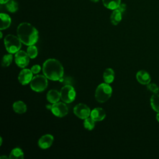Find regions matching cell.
Here are the masks:
<instances>
[{"mask_svg":"<svg viewBox=\"0 0 159 159\" xmlns=\"http://www.w3.org/2000/svg\"><path fill=\"white\" fill-rule=\"evenodd\" d=\"M91 1H93V2H98L99 0H91Z\"/></svg>","mask_w":159,"mask_h":159,"instance_id":"836d02e7","label":"cell"},{"mask_svg":"<svg viewBox=\"0 0 159 159\" xmlns=\"http://www.w3.org/2000/svg\"><path fill=\"white\" fill-rule=\"evenodd\" d=\"M43 75L52 81H63V67L61 63L54 58L47 60L43 64Z\"/></svg>","mask_w":159,"mask_h":159,"instance_id":"7a4b0ae2","label":"cell"},{"mask_svg":"<svg viewBox=\"0 0 159 159\" xmlns=\"http://www.w3.org/2000/svg\"><path fill=\"white\" fill-rule=\"evenodd\" d=\"M47 99L50 103L57 102L61 99L60 93L56 89H51L47 94Z\"/></svg>","mask_w":159,"mask_h":159,"instance_id":"5bb4252c","label":"cell"},{"mask_svg":"<svg viewBox=\"0 0 159 159\" xmlns=\"http://www.w3.org/2000/svg\"><path fill=\"white\" fill-rule=\"evenodd\" d=\"M0 141H1V142H0V145H2V137H0Z\"/></svg>","mask_w":159,"mask_h":159,"instance_id":"d6a6232c","label":"cell"},{"mask_svg":"<svg viewBox=\"0 0 159 159\" xmlns=\"http://www.w3.org/2000/svg\"><path fill=\"white\" fill-rule=\"evenodd\" d=\"M51 111L55 116L62 117L68 114V109L65 103L61 102H57L52 104Z\"/></svg>","mask_w":159,"mask_h":159,"instance_id":"ba28073f","label":"cell"},{"mask_svg":"<svg viewBox=\"0 0 159 159\" xmlns=\"http://www.w3.org/2000/svg\"><path fill=\"white\" fill-rule=\"evenodd\" d=\"M27 53L28 54L29 58H34L37 56L38 50L37 48L35 45H29L27 50Z\"/></svg>","mask_w":159,"mask_h":159,"instance_id":"cb8c5ba5","label":"cell"},{"mask_svg":"<svg viewBox=\"0 0 159 159\" xmlns=\"http://www.w3.org/2000/svg\"><path fill=\"white\" fill-rule=\"evenodd\" d=\"M9 158L11 159H22L24 158V153L20 148H15L11 152Z\"/></svg>","mask_w":159,"mask_h":159,"instance_id":"44dd1931","label":"cell"},{"mask_svg":"<svg viewBox=\"0 0 159 159\" xmlns=\"http://www.w3.org/2000/svg\"><path fill=\"white\" fill-rule=\"evenodd\" d=\"M114 79V71L112 68H107L103 73V80L106 83H111Z\"/></svg>","mask_w":159,"mask_h":159,"instance_id":"e0dca14e","label":"cell"},{"mask_svg":"<svg viewBox=\"0 0 159 159\" xmlns=\"http://www.w3.org/2000/svg\"><path fill=\"white\" fill-rule=\"evenodd\" d=\"M21 41L18 37L12 34L6 35L4 43L7 51L10 53H15L20 50L21 48Z\"/></svg>","mask_w":159,"mask_h":159,"instance_id":"277c9868","label":"cell"},{"mask_svg":"<svg viewBox=\"0 0 159 159\" xmlns=\"http://www.w3.org/2000/svg\"><path fill=\"white\" fill-rule=\"evenodd\" d=\"M12 107H13V110L16 113H18V114H23L25 112L27 111V106L25 104L21 101H18L15 102L13 104Z\"/></svg>","mask_w":159,"mask_h":159,"instance_id":"2e32d148","label":"cell"},{"mask_svg":"<svg viewBox=\"0 0 159 159\" xmlns=\"http://www.w3.org/2000/svg\"><path fill=\"white\" fill-rule=\"evenodd\" d=\"M117 9H118L119 11H120L122 13V12H124L125 11V9H126V5H125V4H121V3H120V4L119 6V7H117Z\"/></svg>","mask_w":159,"mask_h":159,"instance_id":"83f0119b","label":"cell"},{"mask_svg":"<svg viewBox=\"0 0 159 159\" xmlns=\"http://www.w3.org/2000/svg\"><path fill=\"white\" fill-rule=\"evenodd\" d=\"M6 9L11 12H15L18 9V4L14 0H9L6 3Z\"/></svg>","mask_w":159,"mask_h":159,"instance_id":"7402d4cb","label":"cell"},{"mask_svg":"<svg viewBox=\"0 0 159 159\" xmlns=\"http://www.w3.org/2000/svg\"><path fill=\"white\" fill-rule=\"evenodd\" d=\"M30 70H31L32 72L33 73V74H37L38 73L40 72V71L41 70V67L39 65H35L32 66Z\"/></svg>","mask_w":159,"mask_h":159,"instance_id":"4316f807","label":"cell"},{"mask_svg":"<svg viewBox=\"0 0 159 159\" xmlns=\"http://www.w3.org/2000/svg\"><path fill=\"white\" fill-rule=\"evenodd\" d=\"M61 99L66 103H70L73 102L76 97V91L74 88L70 85L64 86L60 90Z\"/></svg>","mask_w":159,"mask_h":159,"instance_id":"8992f818","label":"cell"},{"mask_svg":"<svg viewBox=\"0 0 159 159\" xmlns=\"http://www.w3.org/2000/svg\"><path fill=\"white\" fill-rule=\"evenodd\" d=\"M53 142V137L50 134H45L39 139L38 141V145L42 149H46L52 145Z\"/></svg>","mask_w":159,"mask_h":159,"instance_id":"8fae6325","label":"cell"},{"mask_svg":"<svg viewBox=\"0 0 159 159\" xmlns=\"http://www.w3.org/2000/svg\"><path fill=\"white\" fill-rule=\"evenodd\" d=\"M73 112L79 118L85 119L90 116L91 110L87 105L83 103H80L75 106Z\"/></svg>","mask_w":159,"mask_h":159,"instance_id":"52a82bcc","label":"cell"},{"mask_svg":"<svg viewBox=\"0 0 159 159\" xmlns=\"http://www.w3.org/2000/svg\"><path fill=\"white\" fill-rule=\"evenodd\" d=\"M9 0H0V3L1 4H6Z\"/></svg>","mask_w":159,"mask_h":159,"instance_id":"f1b7e54d","label":"cell"},{"mask_svg":"<svg viewBox=\"0 0 159 159\" xmlns=\"http://www.w3.org/2000/svg\"><path fill=\"white\" fill-rule=\"evenodd\" d=\"M156 119L158 122H159V112H157V116H156Z\"/></svg>","mask_w":159,"mask_h":159,"instance_id":"4dcf8cb0","label":"cell"},{"mask_svg":"<svg viewBox=\"0 0 159 159\" xmlns=\"http://www.w3.org/2000/svg\"><path fill=\"white\" fill-rule=\"evenodd\" d=\"M17 34L20 41L28 46L34 45L39 39L38 30L27 22H22L18 25Z\"/></svg>","mask_w":159,"mask_h":159,"instance_id":"6da1fadb","label":"cell"},{"mask_svg":"<svg viewBox=\"0 0 159 159\" xmlns=\"http://www.w3.org/2000/svg\"><path fill=\"white\" fill-rule=\"evenodd\" d=\"M147 89L149 90V91H152V92H153V93H158V92H159V87L156 84H155V83H148V84H147Z\"/></svg>","mask_w":159,"mask_h":159,"instance_id":"484cf974","label":"cell"},{"mask_svg":"<svg viewBox=\"0 0 159 159\" xmlns=\"http://www.w3.org/2000/svg\"><path fill=\"white\" fill-rule=\"evenodd\" d=\"M0 34H1V38H2V34L1 32H0Z\"/></svg>","mask_w":159,"mask_h":159,"instance_id":"e575fe53","label":"cell"},{"mask_svg":"<svg viewBox=\"0 0 159 159\" xmlns=\"http://www.w3.org/2000/svg\"><path fill=\"white\" fill-rule=\"evenodd\" d=\"M136 78L142 84H148L151 81V77L149 73L145 70L139 71L136 74Z\"/></svg>","mask_w":159,"mask_h":159,"instance_id":"4fadbf2b","label":"cell"},{"mask_svg":"<svg viewBox=\"0 0 159 159\" xmlns=\"http://www.w3.org/2000/svg\"><path fill=\"white\" fill-rule=\"evenodd\" d=\"M0 18H1L0 29L2 30L8 28L11 24V19L10 16L7 14L1 13Z\"/></svg>","mask_w":159,"mask_h":159,"instance_id":"9a60e30c","label":"cell"},{"mask_svg":"<svg viewBox=\"0 0 159 159\" xmlns=\"http://www.w3.org/2000/svg\"><path fill=\"white\" fill-rule=\"evenodd\" d=\"M112 91V88L108 83H101L96 89L95 98L99 102H104L110 98Z\"/></svg>","mask_w":159,"mask_h":159,"instance_id":"3957f363","label":"cell"},{"mask_svg":"<svg viewBox=\"0 0 159 159\" xmlns=\"http://www.w3.org/2000/svg\"><path fill=\"white\" fill-rule=\"evenodd\" d=\"M48 86L47 78L45 75H38L33 77L30 81L31 89L36 92L44 91Z\"/></svg>","mask_w":159,"mask_h":159,"instance_id":"5b68a950","label":"cell"},{"mask_svg":"<svg viewBox=\"0 0 159 159\" xmlns=\"http://www.w3.org/2000/svg\"><path fill=\"white\" fill-rule=\"evenodd\" d=\"M33 78V73L31 70L25 68L20 71L18 76V80L22 85H25L29 83Z\"/></svg>","mask_w":159,"mask_h":159,"instance_id":"30bf717a","label":"cell"},{"mask_svg":"<svg viewBox=\"0 0 159 159\" xmlns=\"http://www.w3.org/2000/svg\"><path fill=\"white\" fill-rule=\"evenodd\" d=\"M46 107L47 108V109H52V105L51 104H47L46 105Z\"/></svg>","mask_w":159,"mask_h":159,"instance_id":"f546056e","label":"cell"},{"mask_svg":"<svg viewBox=\"0 0 159 159\" xmlns=\"http://www.w3.org/2000/svg\"><path fill=\"white\" fill-rule=\"evenodd\" d=\"M15 61L17 65L20 68H25L29 65V57L27 52L19 50L15 55Z\"/></svg>","mask_w":159,"mask_h":159,"instance_id":"9c48e42d","label":"cell"},{"mask_svg":"<svg viewBox=\"0 0 159 159\" xmlns=\"http://www.w3.org/2000/svg\"><path fill=\"white\" fill-rule=\"evenodd\" d=\"M12 61V55L11 53L4 55L1 61V65L3 67H7L11 65Z\"/></svg>","mask_w":159,"mask_h":159,"instance_id":"603a6c76","label":"cell"},{"mask_svg":"<svg viewBox=\"0 0 159 159\" xmlns=\"http://www.w3.org/2000/svg\"><path fill=\"white\" fill-rule=\"evenodd\" d=\"M102 3L107 9L114 10L120 4V0H102Z\"/></svg>","mask_w":159,"mask_h":159,"instance_id":"ac0fdd59","label":"cell"},{"mask_svg":"<svg viewBox=\"0 0 159 159\" xmlns=\"http://www.w3.org/2000/svg\"><path fill=\"white\" fill-rule=\"evenodd\" d=\"M0 158H1V159H2V158H6V159H7V158H8V157H7L6 156H1V157H0Z\"/></svg>","mask_w":159,"mask_h":159,"instance_id":"1f68e13d","label":"cell"},{"mask_svg":"<svg viewBox=\"0 0 159 159\" xmlns=\"http://www.w3.org/2000/svg\"><path fill=\"white\" fill-rule=\"evenodd\" d=\"M150 105L152 108L157 112H159V94L154 93L150 98Z\"/></svg>","mask_w":159,"mask_h":159,"instance_id":"ffe728a7","label":"cell"},{"mask_svg":"<svg viewBox=\"0 0 159 159\" xmlns=\"http://www.w3.org/2000/svg\"><path fill=\"white\" fill-rule=\"evenodd\" d=\"M94 120L90 117H87L84 120V127L85 129H86L88 130H91L94 127Z\"/></svg>","mask_w":159,"mask_h":159,"instance_id":"d4e9b609","label":"cell"},{"mask_svg":"<svg viewBox=\"0 0 159 159\" xmlns=\"http://www.w3.org/2000/svg\"><path fill=\"white\" fill-rule=\"evenodd\" d=\"M122 19V12L118 9H114L111 15V21L113 25H117Z\"/></svg>","mask_w":159,"mask_h":159,"instance_id":"d6986e66","label":"cell"},{"mask_svg":"<svg viewBox=\"0 0 159 159\" xmlns=\"http://www.w3.org/2000/svg\"><path fill=\"white\" fill-rule=\"evenodd\" d=\"M91 117L94 121H101L106 117V112L101 107H96L91 111Z\"/></svg>","mask_w":159,"mask_h":159,"instance_id":"7c38bea8","label":"cell"}]
</instances>
